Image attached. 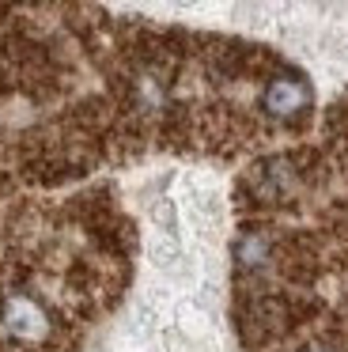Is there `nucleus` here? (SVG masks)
I'll use <instances>...</instances> for the list:
<instances>
[{
    "label": "nucleus",
    "mask_w": 348,
    "mask_h": 352,
    "mask_svg": "<svg viewBox=\"0 0 348 352\" xmlns=\"http://www.w3.org/2000/svg\"><path fill=\"white\" fill-rule=\"evenodd\" d=\"M310 102H314V95H310V84L299 72H276V76H269V84L261 87V110L272 122H284V125L303 122Z\"/></svg>",
    "instance_id": "f257e3e1"
},
{
    "label": "nucleus",
    "mask_w": 348,
    "mask_h": 352,
    "mask_svg": "<svg viewBox=\"0 0 348 352\" xmlns=\"http://www.w3.org/2000/svg\"><path fill=\"white\" fill-rule=\"evenodd\" d=\"M0 333L12 337V341L34 344L50 333V314H45V307L38 303L34 296L15 292V296H8L4 307H0Z\"/></svg>",
    "instance_id": "f03ea898"
},
{
    "label": "nucleus",
    "mask_w": 348,
    "mask_h": 352,
    "mask_svg": "<svg viewBox=\"0 0 348 352\" xmlns=\"http://www.w3.org/2000/svg\"><path fill=\"white\" fill-rule=\"evenodd\" d=\"M303 352H337V349H329V344H310V349H303Z\"/></svg>",
    "instance_id": "7ed1b4c3"
}]
</instances>
